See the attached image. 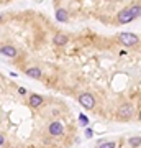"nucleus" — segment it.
I'll return each mask as SVG.
<instances>
[{"label":"nucleus","mask_w":141,"mask_h":148,"mask_svg":"<svg viewBox=\"0 0 141 148\" xmlns=\"http://www.w3.org/2000/svg\"><path fill=\"white\" fill-rule=\"evenodd\" d=\"M133 114H135L133 106H131V104H123V106L118 107L116 117H118L120 120H128V119H131V117H133Z\"/></svg>","instance_id":"obj_1"},{"label":"nucleus","mask_w":141,"mask_h":148,"mask_svg":"<svg viewBox=\"0 0 141 148\" xmlns=\"http://www.w3.org/2000/svg\"><path fill=\"white\" fill-rule=\"evenodd\" d=\"M79 104L82 107H85L87 110H92L95 107V99L94 95L89 94V92H82V94H79Z\"/></svg>","instance_id":"obj_2"},{"label":"nucleus","mask_w":141,"mask_h":148,"mask_svg":"<svg viewBox=\"0 0 141 148\" xmlns=\"http://www.w3.org/2000/svg\"><path fill=\"white\" fill-rule=\"evenodd\" d=\"M118 41L125 48H130V46L138 45V36L133 35V33H121V35H118Z\"/></svg>","instance_id":"obj_3"},{"label":"nucleus","mask_w":141,"mask_h":148,"mask_svg":"<svg viewBox=\"0 0 141 148\" xmlns=\"http://www.w3.org/2000/svg\"><path fill=\"white\" fill-rule=\"evenodd\" d=\"M48 132H49V135L51 137H61L64 133V127H63V123L58 120H54L49 123V128H48Z\"/></svg>","instance_id":"obj_4"},{"label":"nucleus","mask_w":141,"mask_h":148,"mask_svg":"<svg viewBox=\"0 0 141 148\" xmlns=\"http://www.w3.org/2000/svg\"><path fill=\"white\" fill-rule=\"evenodd\" d=\"M116 18H118V21L120 23H130V21H133L135 20V16H133V13L130 12V8H125V10H121L118 15H116Z\"/></svg>","instance_id":"obj_5"},{"label":"nucleus","mask_w":141,"mask_h":148,"mask_svg":"<svg viewBox=\"0 0 141 148\" xmlns=\"http://www.w3.org/2000/svg\"><path fill=\"white\" fill-rule=\"evenodd\" d=\"M2 54H3V56H8V58H15L16 56V49L13 46H10V45H7V46L2 48Z\"/></svg>","instance_id":"obj_6"},{"label":"nucleus","mask_w":141,"mask_h":148,"mask_svg":"<svg viewBox=\"0 0 141 148\" xmlns=\"http://www.w3.org/2000/svg\"><path fill=\"white\" fill-rule=\"evenodd\" d=\"M43 104V97L38 94H31L30 95V106L31 107H40Z\"/></svg>","instance_id":"obj_7"},{"label":"nucleus","mask_w":141,"mask_h":148,"mask_svg":"<svg viewBox=\"0 0 141 148\" xmlns=\"http://www.w3.org/2000/svg\"><path fill=\"white\" fill-rule=\"evenodd\" d=\"M67 12L64 10V8H58V10H56V20L58 21H61V23H66V21H67Z\"/></svg>","instance_id":"obj_8"},{"label":"nucleus","mask_w":141,"mask_h":148,"mask_svg":"<svg viewBox=\"0 0 141 148\" xmlns=\"http://www.w3.org/2000/svg\"><path fill=\"white\" fill-rule=\"evenodd\" d=\"M26 76L38 79V77H41V69H40V68H28V69H26Z\"/></svg>","instance_id":"obj_9"},{"label":"nucleus","mask_w":141,"mask_h":148,"mask_svg":"<svg viewBox=\"0 0 141 148\" xmlns=\"http://www.w3.org/2000/svg\"><path fill=\"white\" fill-rule=\"evenodd\" d=\"M52 41L56 43L58 46H64V45L69 41V38L66 36V35H56V36L52 38Z\"/></svg>","instance_id":"obj_10"},{"label":"nucleus","mask_w":141,"mask_h":148,"mask_svg":"<svg viewBox=\"0 0 141 148\" xmlns=\"http://www.w3.org/2000/svg\"><path fill=\"white\" fill-rule=\"evenodd\" d=\"M130 12L133 13V16H135V18L141 16V5H138V3H135V5H131V7H130Z\"/></svg>","instance_id":"obj_11"},{"label":"nucleus","mask_w":141,"mask_h":148,"mask_svg":"<svg viewBox=\"0 0 141 148\" xmlns=\"http://www.w3.org/2000/svg\"><path fill=\"white\" fill-rule=\"evenodd\" d=\"M128 143H130L131 147H140L141 145V137H131L130 140H128Z\"/></svg>","instance_id":"obj_12"},{"label":"nucleus","mask_w":141,"mask_h":148,"mask_svg":"<svg viewBox=\"0 0 141 148\" xmlns=\"http://www.w3.org/2000/svg\"><path fill=\"white\" fill-rule=\"evenodd\" d=\"M79 122H80V125H82V127H87V125H89V119L84 115V114L79 115Z\"/></svg>","instance_id":"obj_13"},{"label":"nucleus","mask_w":141,"mask_h":148,"mask_svg":"<svg viewBox=\"0 0 141 148\" xmlns=\"http://www.w3.org/2000/svg\"><path fill=\"white\" fill-rule=\"evenodd\" d=\"M115 143L113 142H105V143H100V148H113Z\"/></svg>","instance_id":"obj_14"},{"label":"nucleus","mask_w":141,"mask_h":148,"mask_svg":"<svg viewBox=\"0 0 141 148\" xmlns=\"http://www.w3.org/2000/svg\"><path fill=\"white\" fill-rule=\"evenodd\" d=\"M92 135H94V132H92L90 128H87V130H85V138H92Z\"/></svg>","instance_id":"obj_15"},{"label":"nucleus","mask_w":141,"mask_h":148,"mask_svg":"<svg viewBox=\"0 0 141 148\" xmlns=\"http://www.w3.org/2000/svg\"><path fill=\"white\" fill-rule=\"evenodd\" d=\"M18 92H20L21 95H25L26 94V89H25V87H20V89H18Z\"/></svg>","instance_id":"obj_16"},{"label":"nucleus","mask_w":141,"mask_h":148,"mask_svg":"<svg viewBox=\"0 0 141 148\" xmlns=\"http://www.w3.org/2000/svg\"><path fill=\"white\" fill-rule=\"evenodd\" d=\"M138 117H140V120H141V110H140V114H138Z\"/></svg>","instance_id":"obj_17"}]
</instances>
